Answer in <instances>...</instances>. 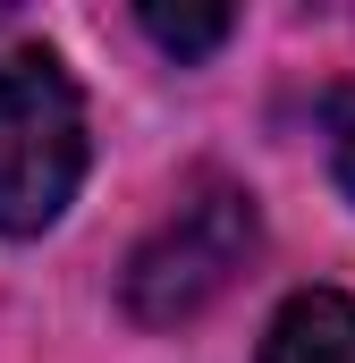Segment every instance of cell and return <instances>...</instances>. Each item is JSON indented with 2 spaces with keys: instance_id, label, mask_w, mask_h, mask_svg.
<instances>
[{
  "instance_id": "obj_4",
  "label": "cell",
  "mask_w": 355,
  "mask_h": 363,
  "mask_svg": "<svg viewBox=\"0 0 355 363\" xmlns=\"http://www.w3.org/2000/svg\"><path fill=\"white\" fill-rule=\"evenodd\" d=\"M229 9H144V34L161 43V51H178V60H203V51H220L229 43Z\"/></svg>"
},
{
  "instance_id": "obj_1",
  "label": "cell",
  "mask_w": 355,
  "mask_h": 363,
  "mask_svg": "<svg viewBox=\"0 0 355 363\" xmlns=\"http://www.w3.org/2000/svg\"><path fill=\"white\" fill-rule=\"evenodd\" d=\"M85 178V93L51 51L0 60V237H43Z\"/></svg>"
},
{
  "instance_id": "obj_5",
  "label": "cell",
  "mask_w": 355,
  "mask_h": 363,
  "mask_svg": "<svg viewBox=\"0 0 355 363\" xmlns=\"http://www.w3.org/2000/svg\"><path fill=\"white\" fill-rule=\"evenodd\" d=\"M330 169H339V186L355 194V85L330 93Z\"/></svg>"
},
{
  "instance_id": "obj_3",
  "label": "cell",
  "mask_w": 355,
  "mask_h": 363,
  "mask_svg": "<svg viewBox=\"0 0 355 363\" xmlns=\"http://www.w3.org/2000/svg\"><path fill=\"white\" fill-rule=\"evenodd\" d=\"M263 363H355V304L330 287H305L263 330Z\"/></svg>"
},
{
  "instance_id": "obj_2",
  "label": "cell",
  "mask_w": 355,
  "mask_h": 363,
  "mask_svg": "<svg viewBox=\"0 0 355 363\" xmlns=\"http://www.w3.org/2000/svg\"><path fill=\"white\" fill-rule=\"evenodd\" d=\"M254 245H263L254 194H237V186H220V178L195 186L170 220L136 245V262H127V313L153 321V330L195 321L212 296L237 287V271L254 262Z\"/></svg>"
}]
</instances>
